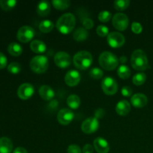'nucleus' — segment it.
<instances>
[{"label": "nucleus", "instance_id": "29", "mask_svg": "<svg viewBox=\"0 0 153 153\" xmlns=\"http://www.w3.org/2000/svg\"><path fill=\"white\" fill-rule=\"evenodd\" d=\"M114 7L117 10H123L129 6V0H116L113 3Z\"/></svg>", "mask_w": 153, "mask_h": 153}, {"label": "nucleus", "instance_id": "1", "mask_svg": "<svg viewBox=\"0 0 153 153\" xmlns=\"http://www.w3.org/2000/svg\"><path fill=\"white\" fill-rule=\"evenodd\" d=\"M76 25V17L71 13H66L61 15L56 22V27L62 34H69Z\"/></svg>", "mask_w": 153, "mask_h": 153}, {"label": "nucleus", "instance_id": "30", "mask_svg": "<svg viewBox=\"0 0 153 153\" xmlns=\"http://www.w3.org/2000/svg\"><path fill=\"white\" fill-rule=\"evenodd\" d=\"M146 80V76L144 73H138L134 76L132 79L133 83L135 85H142Z\"/></svg>", "mask_w": 153, "mask_h": 153}, {"label": "nucleus", "instance_id": "17", "mask_svg": "<svg viewBox=\"0 0 153 153\" xmlns=\"http://www.w3.org/2000/svg\"><path fill=\"white\" fill-rule=\"evenodd\" d=\"M131 111V105L127 100H121L117 104L116 111L121 116H126Z\"/></svg>", "mask_w": 153, "mask_h": 153}, {"label": "nucleus", "instance_id": "18", "mask_svg": "<svg viewBox=\"0 0 153 153\" xmlns=\"http://www.w3.org/2000/svg\"><path fill=\"white\" fill-rule=\"evenodd\" d=\"M39 94L44 100H51L55 97V91L48 85H43L39 89Z\"/></svg>", "mask_w": 153, "mask_h": 153}, {"label": "nucleus", "instance_id": "7", "mask_svg": "<svg viewBox=\"0 0 153 153\" xmlns=\"http://www.w3.org/2000/svg\"><path fill=\"white\" fill-rule=\"evenodd\" d=\"M35 31L31 26L23 25L18 30L16 37L22 43H28L34 37Z\"/></svg>", "mask_w": 153, "mask_h": 153}, {"label": "nucleus", "instance_id": "23", "mask_svg": "<svg viewBox=\"0 0 153 153\" xmlns=\"http://www.w3.org/2000/svg\"><path fill=\"white\" fill-rule=\"evenodd\" d=\"M7 52L13 56H19L22 53V48L19 43L13 42L7 46Z\"/></svg>", "mask_w": 153, "mask_h": 153}, {"label": "nucleus", "instance_id": "33", "mask_svg": "<svg viewBox=\"0 0 153 153\" xmlns=\"http://www.w3.org/2000/svg\"><path fill=\"white\" fill-rule=\"evenodd\" d=\"M111 13L108 10H102L101 12H100L99 13V19H100L101 22H106L110 20V19L111 18Z\"/></svg>", "mask_w": 153, "mask_h": 153}, {"label": "nucleus", "instance_id": "21", "mask_svg": "<svg viewBox=\"0 0 153 153\" xmlns=\"http://www.w3.org/2000/svg\"><path fill=\"white\" fill-rule=\"evenodd\" d=\"M31 49L35 53H43L46 50V45L40 40H34L30 43Z\"/></svg>", "mask_w": 153, "mask_h": 153}, {"label": "nucleus", "instance_id": "26", "mask_svg": "<svg viewBox=\"0 0 153 153\" xmlns=\"http://www.w3.org/2000/svg\"><path fill=\"white\" fill-rule=\"evenodd\" d=\"M117 74L121 79H126L129 78V76H131V70H130V68L128 66L122 64L118 68Z\"/></svg>", "mask_w": 153, "mask_h": 153}, {"label": "nucleus", "instance_id": "40", "mask_svg": "<svg viewBox=\"0 0 153 153\" xmlns=\"http://www.w3.org/2000/svg\"><path fill=\"white\" fill-rule=\"evenodd\" d=\"M83 153H93L94 152V147L91 144H85L82 149Z\"/></svg>", "mask_w": 153, "mask_h": 153}, {"label": "nucleus", "instance_id": "36", "mask_svg": "<svg viewBox=\"0 0 153 153\" xmlns=\"http://www.w3.org/2000/svg\"><path fill=\"white\" fill-rule=\"evenodd\" d=\"M67 153H82V149L77 145L72 144L67 148Z\"/></svg>", "mask_w": 153, "mask_h": 153}, {"label": "nucleus", "instance_id": "6", "mask_svg": "<svg viewBox=\"0 0 153 153\" xmlns=\"http://www.w3.org/2000/svg\"><path fill=\"white\" fill-rule=\"evenodd\" d=\"M128 18L123 13H115L112 18V24L116 29L119 31H125L128 25Z\"/></svg>", "mask_w": 153, "mask_h": 153}, {"label": "nucleus", "instance_id": "4", "mask_svg": "<svg viewBox=\"0 0 153 153\" xmlns=\"http://www.w3.org/2000/svg\"><path fill=\"white\" fill-rule=\"evenodd\" d=\"M99 63L102 68L106 70H113L118 66L119 59L112 52L105 51L100 54Z\"/></svg>", "mask_w": 153, "mask_h": 153}, {"label": "nucleus", "instance_id": "28", "mask_svg": "<svg viewBox=\"0 0 153 153\" xmlns=\"http://www.w3.org/2000/svg\"><path fill=\"white\" fill-rule=\"evenodd\" d=\"M16 0H0V7L4 10H10L16 6Z\"/></svg>", "mask_w": 153, "mask_h": 153}, {"label": "nucleus", "instance_id": "42", "mask_svg": "<svg viewBox=\"0 0 153 153\" xmlns=\"http://www.w3.org/2000/svg\"><path fill=\"white\" fill-rule=\"evenodd\" d=\"M120 62H122V63L126 62L127 58H126V57H125V56H121L120 58Z\"/></svg>", "mask_w": 153, "mask_h": 153}, {"label": "nucleus", "instance_id": "19", "mask_svg": "<svg viewBox=\"0 0 153 153\" xmlns=\"http://www.w3.org/2000/svg\"><path fill=\"white\" fill-rule=\"evenodd\" d=\"M13 149V143L7 137L0 138V153H11Z\"/></svg>", "mask_w": 153, "mask_h": 153}, {"label": "nucleus", "instance_id": "3", "mask_svg": "<svg viewBox=\"0 0 153 153\" xmlns=\"http://www.w3.org/2000/svg\"><path fill=\"white\" fill-rule=\"evenodd\" d=\"M73 64L79 70H86L89 68L93 63V57L91 52L88 51H79L73 57Z\"/></svg>", "mask_w": 153, "mask_h": 153}, {"label": "nucleus", "instance_id": "34", "mask_svg": "<svg viewBox=\"0 0 153 153\" xmlns=\"http://www.w3.org/2000/svg\"><path fill=\"white\" fill-rule=\"evenodd\" d=\"M109 29L105 25H100L97 28V33L100 37H105L108 35Z\"/></svg>", "mask_w": 153, "mask_h": 153}, {"label": "nucleus", "instance_id": "24", "mask_svg": "<svg viewBox=\"0 0 153 153\" xmlns=\"http://www.w3.org/2000/svg\"><path fill=\"white\" fill-rule=\"evenodd\" d=\"M67 103L70 108L73 109H76L79 107L81 104L80 98L76 94H71L67 97Z\"/></svg>", "mask_w": 153, "mask_h": 153}, {"label": "nucleus", "instance_id": "16", "mask_svg": "<svg viewBox=\"0 0 153 153\" xmlns=\"http://www.w3.org/2000/svg\"><path fill=\"white\" fill-rule=\"evenodd\" d=\"M131 102L134 107L141 108L147 104V97L143 94H135L131 97Z\"/></svg>", "mask_w": 153, "mask_h": 153}, {"label": "nucleus", "instance_id": "37", "mask_svg": "<svg viewBox=\"0 0 153 153\" xmlns=\"http://www.w3.org/2000/svg\"><path fill=\"white\" fill-rule=\"evenodd\" d=\"M83 26L85 29H91L94 26V22L91 18H85L83 19Z\"/></svg>", "mask_w": 153, "mask_h": 153}, {"label": "nucleus", "instance_id": "38", "mask_svg": "<svg viewBox=\"0 0 153 153\" xmlns=\"http://www.w3.org/2000/svg\"><path fill=\"white\" fill-rule=\"evenodd\" d=\"M7 58L5 55L2 52H0V70L4 68L7 66Z\"/></svg>", "mask_w": 153, "mask_h": 153}, {"label": "nucleus", "instance_id": "20", "mask_svg": "<svg viewBox=\"0 0 153 153\" xmlns=\"http://www.w3.org/2000/svg\"><path fill=\"white\" fill-rule=\"evenodd\" d=\"M51 10V4L49 1H40L37 5V13L41 16H46L49 13Z\"/></svg>", "mask_w": 153, "mask_h": 153}, {"label": "nucleus", "instance_id": "2", "mask_svg": "<svg viewBox=\"0 0 153 153\" xmlns=\"http://www.w3.org/2000/svg\"><path fill=\"white\" fill-rule=\"evenodd\" d=\"M131 64L133 68L138 71H143L149 67L146 54L141 49H136L131 54Z\"/></svg>", "mask_w": 153, "mask_h": 153}, {"label": "nucleus", "instance_id": "9", "mask_svg": "<svg viewBox=\"0 0 153 153\" xmlns=\"http://www.w3.org/2000/svg\"><path fill=\"white\" fill-rule=\"evenodd\" d=\"M107 40L108 44L113 48H119L123 46L126 39L123 34L118 31H112L107 36Z\"/></svg>", "mask_w": 153, "mask_h": 153}, {"label": "nucleus", "instance_id": "14", "mask_svg": "<svg viewBox=\"0 0 153 153\" xmlns=\"http://www.w3.org/2000/svg\"><path fill=\"white\" fill-rule=\"evenodd\" d=\"M81 80V74L76 70H69L64 76L65 83L68 86L74 87L79 83Z\"/></svg>", "mask_w": 153, "mask_h": 153}, {"label": "nucleus", "instance_id": "22", "mask_svg": "<svg viewBox=\"0 0 153 153\" xmlns=\"http://www.w3.org/2000/svg\"><path fill=\"white\" fill-rule=\"evenodd\" d=\"M88 30L85 29L83 27L77 28L76 31L73 33V38L76 40V41H83V40H86L88 38Z\"/></svg>", "mask_w": 153, "mask_h": 153}, {"label": "nucleus", "instance_id": "32", "mask_svg": "<svg viewBox=\"0 0 153 153\" xmlns=\"http://www.w3.org/2000/svg\"><path fill=\"white\" fill-rule=\"evenodd\" d=\"M21 69H22L21 65L17 62H12L7 66V70L13 74L19 73L21 71Z\"/></svg>", "mask_w": 153, "mask_h": 153}, {"label": "nucleus", "instance_id": "41", "mask_svg": "<svg viewBox=\"0 0 153 153\" xmlns=\"http://www.w3.org/2000/svg\"><path fill=\"white\" fill-rule=\"evenodd\" d=\"M13 153H28L26 149L23 147H17L14 149Z\"/></svg>", "mask_w": 153, "mask_h": 153}, {"label": "nucleus", "instance_id": "27", "mask_svg": "<svg viewBox=\"0 0 153 153\" xmlns=\"http://www.w3.org/2000/svg\"><path fill=\"white\" fill-rule=\"evenodd\" d=\"M52 4L54 7L58 10H64L69 7L71 2L69 0H52Z\"/></svg>", "mask_w": 153, "mask_h": 153}, {"label": "nucleus", "instance_id": "10", "mask_svg": "<svg viewBox=\"0 0 153 153\" xmlns=\"http://www.w3.org/2000/svg\"><path fill=\"white\" fill-rule=\"evenodd\" d=\"M100 126V122L97 117H89L83 121L82 123V130L86 134H92L95 132Z\"/></svg>", "mask_w": 153, "mask_h": 153}, {"label": "nucleus", "instance_id": "31", "mask_svg": "<svg viewBox=\"0 0 153 153\" xmlns=\"http://www.w3.org/2000/svg\"><path fill=\"white\" fill-rule=\"evenodd\" d=\"M89 75L92 79H101V78H102L103 71L101 69L97 68V67H94V68L91 69V70H90Z\"/></svg>", "mask_w": 153, "mask_h": 153}, {"label": "nucleus", "instance_id": "35", "mask_svg": "<svg viewBox=\"0 0 153 153\" xmlns=\"http://www.w3.org/2000/svg\"><path fill=\"white\" fill-rule=\"evenodd\" d=\"M131 30L135 34H140L143 31V27L140 22H134L131 24Z\"/></svg>", "mask_w": 153, "mask_h": 153}, {"label": "nucleus", "instance_id": "8", "mask_svg": "<svg viewBox=\"0 0 153 153\" xmlns=\"http://www.w3.org/2000/svg\"><path fill=\"white\" fill-rule=\"evenodd\" d=\"M102 88L107 95H114L118 90V85L114 79L111 76H107L102 81Z\"/></svg>", "mask_w": 153, "mask_h": 153}, {"label": "nucleus", "instance_id": "39", "mask_svg": "<svg viewBox=\"0 0 153 153\" xmlns=\"http://www.w3.org/2000/svg\"><path fill=\"white\" fill-rule=\"evenodd\" d=\"M121 93H122L124 97H130L132 94V90H131V88L128 86H125L122 88V91H121Z\"/></svg>", "mask_w": 153, "mask_h": 153}, {"label": "nucleus", "instance_id": "15", "mask_svg": "<svg viewBox=\"0 0 153 153\" xmlns=\"http://www.w3.org/2000/svg\"><path fill=\"white\" fill-rule=\"evenodd\" d=\"M94 147L98 153H108L110 149L108 142L102 137H97L94 140Z\"/></svg>", "mask_w": 153, "mask_h": 153}, {"label": "nucleus", "instance_id": "5", "mask_svg": "<svg viewBox=\"0 0 153 153\" xmlns=\"http://www.w3.org/2000/svg\"><path fill=\"white\" fill-rule=\"evenodd\" d=\"M49 67V60L45 55H36L30 61L31 70L36 73H43Z\"/></svg>", "mask_w": 153, "mask_h": 153}, {"label": "nucleus", "instance_id": "13", "mask_svg": "<svg viewBox=\"0 0 153 153\" xmlns=\"http://www.w3.org/2000/svg\"><path fill=\"white\" fill-rule=\"evenodd\" d=\"M34 93V87L30 83H23L17 90V95L21 100H26L31 98Z\"/></svg>", "mask_w": 153, "mask_h": 153}, {"label": "nucleus", "instance_id": "25", "mask_svg": "<svg viewBox=\"0 0 153 153\" xmlns=\"http://www.w3.org/2000/svg\"><path fill=\"white\" fill-rule=\"evenodd\" d=\"M54 28V23L52 21L49 19H44L41 21L39 25V29L43 33H48L52 30Z\"/></svg>", "mask_w": 153, "mask_h": 153}, {"label": "nucleus", "instance_id": "12", "mask_svg": "<svg viewBox=\"0 0 153 153\" xmlns=\"http://www.w3.org/2000/svg\"><path fill=\"white\" fill-rule=\"evenodd\" d=\"M74 119V113L68 108H63L59 111L57 115V120L61 125L67 126Z\"/></svg>", "mask_w": 153, "mask_h": 153}, {"label": "nucleus", "instance_id": "11", "mask_svg": "<svg viewBox=\"0 0 153 153\" xmlns=\"http://www.w3.org/2000/svg\"><path fill=\"white\" fill-rule=\"evenodd\" d=\"M55 64L61 68L68 67L71 64V57L66 52H58L54 56Z\"/></svg>", "mask_w": 153, "mask_h": 153}]
</instances>
